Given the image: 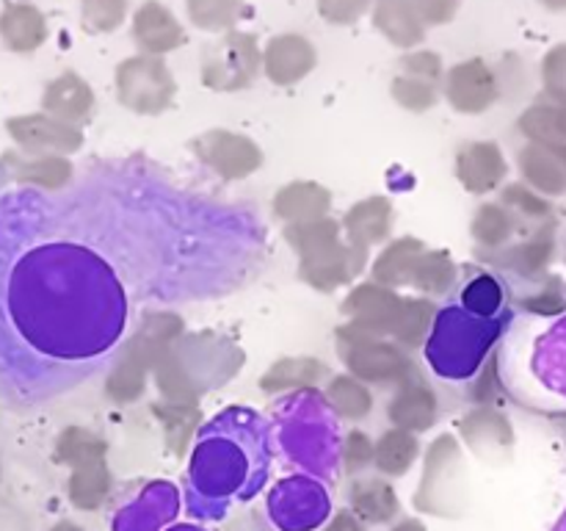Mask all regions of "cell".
Instances as JSON below:
<instances>
[{
  "label": "cell",
  "instance_id": "cell-1",
  "mask_svg": "<svg viewBox=\"0 0 566 531\" xmlns=\"http://www.w3.org/2000/svg\"><path fill=\"white\" fill-rule=\"evenodd\" d=\"M285 236L302 258V280L318 291H335L363 269L365 252L340 241V227L329 216L307 225H291Z\"/></svg>",
  "mask_w": 566,
  "mask_h": 531
},
{
  "label": "cell",
  "instance_id": "cell-2",
  "mask_svg": "<svg viewBox=\"0 0 566 531\" xmlns=\"http://www.w3.org/2000/svg\"><path fill=\"white\" fill-rule=\"evenodd\" d=\"M385 335L363 330V326L352 324L337 330V346H340L343 363L348 365L352 376L363 382H374V385H403L412 382V360L392 343L381 341Z\"/></svg>",
  "mask_w": 566,
  "mask_h": 531
},
{
  "label": "cell",
  "instance_id": "cell-3",
  "mask_svg": "<svg viewBox=\"0 0 566 531\" xmlns=\"http://www.w3.org/2000/svg\"><path fill=\"white\" fill-rule=\"evenodd\" d=\"M263 70V50L252 33L230 31L202 55V83L213 92H241Z\"/></svg>",
  "mask_w": 566,
  "mask_h": 531
},
{
  "label": "cell",
  "instance_id": "cell-4",
  "mask_svg": "<svg viewBox=\"0 0 566 531\" xmlns=\"http://www.w3.org/2000/svg\"><path fill=\"white\" fill-rule=\"evenodd\" d=\"M116 94L136 114H160L175 103L177 83L164 59L138 53L116 66Z\"/></svg>",
  "mask_w": 566,
  "mask_h": 531
},
{
  "label": "cell",
  "instance_id": "cell-5",
  "mask_svg": "<svg viewBox=\"0 0 566 531\" xmlns=\"http://www.w3.org/2000/svg\"><path fill=\"white\" fill-rule=\"evenodd\" d=\"M191 147L205 166L227 180H241L263 166V149L243 133L208 131Z\"/></svg>",
  "mask_w": 566,
  "mask_h": 531
},
{
  "label": "cell",
  "instance_id": "cell-6",
  "mask_svg": "<svg viewBox=\"0 0 566 531\" xmlns=\"http://www.w3.org/2000/svg\"><path fill=\"white\" fill-rule=\"evenodd\" d=\"M11 142L28 155H70L81 149L83 133L77 125L61 122L55 116L44 114H25V116H11L6 122Z\"/></svg>",
  "mask_w": 566,
  "mask_h": 531
},
{
  "label": "cell",
  "instance_id": "cell-7",
  "mask_svg": "<svg viewBox=\"0 0 566 531\" xmlns=\"http://www.w3.org/2000/svg\"><path fill=\"white\" fill-rule=\"evenodd\" d=\"M446 97L459 114H484L501 97V81L484 59H468L442 77Z\"/></svg>",
  "mask_w": 566,
  "mask_h": 531
},
{
  "label": "cell",
  "instance_id": "cell-8",
  "mask_svg": "<svg viewBox=\"0 0 566 531\" xmlns=\"http://www.w3.org/2000/svg\"><path fill=\"white\" fill-rule=\"evenodd\" d=\"M318 64L315 44L302 33H280L269 39L263 50V72L276 86H293L304 81Z\"/></svg>",
  "mask_w": 566,
  "mask_h": 531
},
{
  "label": "cell",
  "instance_id": "cell-9",
  "mask_svg": "<svg viewBox=\"0 0 566 531\" xmlns=\"http://www.w3.org/2000/svg\"><path fill=\"white\" fill-rule=\"evenodd\" d=\"M403 299L392 288L379 285V282H365L357 285L343 302V313L352 319V324L363 330L376 332V335H390L396 326L398 313H401Z\"/></svg>",
  "mask_w": 566,
  "mask_h": 531
},
{
  "label": "cell",
  "instance_id": "cell-10",
  "mask_svg": "<svg viewBox=\"0 0 566 531\" xmlns=\"http://www.w3.org/2000/svg\"><path fill=\"white\" fill-rule=\"evenodd\" d=\"M133 39L142 53L164 59L166 53L186 44V31L169 6L160 0H144L133 14Z\"/></svg>",
  "mask_w": 566,
  "mask_h": 531
},
{
  "label": "cell",
  "instance_id": "cell-11",
  "mask_svg": "<svg viewBox=\"0 0 566 531\" xmlns=\"http://www.w3.org/2000/svg\"><path fill=\"white\" fill-rule=\"evenodd\" d=\"M520 175L525 186L542 197L566 194V142L564 144H525L520 149Z\"/></svg>",
  "mask_w": 566,
  "mask_h": 531
},
{
  "label": "cell",
  "instance_id": "cell-12",
  "mask_svg": "<svg viewBox=\"0 0 566 531\" xmlns=\"http://www.w3.org/2000/svg\"><path fill=\"white\" fill-rule=\"evenodd\" d=\"M509 164L495 142L464 144L457 155V177L468 191L490 194L506 180Z\"/></svg>",
  "mask_w": 566,
  "mask_h": 531
},
{
  "label": "cell",
  "instance_id": "cell-13",
  "mask_svg": "<svg viewBox=\"0 0 566 531\" xmlns=\"http://www.w3.org/2000/svg\"><path fill=\"white\" fill-rule=\"evenodd\" d=\"M94 92L77 72H64L53 77L42 94V111L70 125H81L92 116Z\"/></svg>",
  "mask_w": 566,
  "mask_h": 531
},
{
  "label": "cell",
  "instance_id": "cell-14",
  "mask_svg": "<svg viewBox=\"0 0 566 531\" xmlns=\"http://www.w3.org/2000/svg\"><path fill=\"white\" fill-rule=\"evenodd\" d=\"M0 39L14 53H33L48 39V20L25 0H14L0 11Z\"/></svg>",
  "mask_w": 566,
  "mask_h": 531
},
{
  "label": "cell",
  "instance_id": "cell-15",
  "mask_svg": "<svg viewBox=\"0 0 566 531\" xmlns=\"http://www.w3.org/2000/svg\"><path fill=\"white\" fill-rule=\"evenodd\" d=\"M374 25L387 42L403 50H415L426 39V22L412 0H376Z\"/></svg>",
  "mask_w": 566,
  "mask_h": 531
},
{
  "label": "cell",
  "instance_id": "cell-16",
  "mask_svg": "<svg viewBox=\"0 0 566 531\" xmlns=\"http://www.w3.org/2000/svg\"><path fill=\"white\" fill-rule=\"evenodd\" d=\"M387 415H390L392 424L398 429L407 431H426L434 426L437 415H440V404H437L434 391L423 382H403L401 391L392 396L390 407H387Z\"/></svg>",
  "mask_w": 566,
  "mask_h": 531
},
{
  "label": "cell",
  "instance_id": "cell-17",
  "mask_svg": "<svg viewBox=\"0 0 566 531\" xmlns=\"http://www.w3.org/2000/svg\"><path fill=\"white\" fill-rule=\"evenodd\" d=\"M153 365H158V357L144 343H138L133 337L125 346V352H122L119 363L114 365V374L105 382V393L119 404L136 402L142 396L144 385H147V371Z\"/></svg>",
  "mask_w": 566,
  "mask_h": 531
},
{
  "label": "cell",
  "instance_id": "cell-18",
  "mask_svg": "<svg viewBox=\"0 0 566 531\" xmlns=\"http://www.w3.org/2000/svg\"><path fill=\"white\" fill-rule=\"evenodd\" d=\"M332 197L318 183H291L280 188L274 197V214L285 219L287 225H307L318 221L329 214Z\"/></svg>",
  "mask_w": 566,
  "mask_h": 531
},
{
  "label": "cell",
  "instance_id": "cell-19",
  "mask_svg": "<svg viewBox=\"0 0 566 531\" xmlns=\"http://www.w3.org/2000/svg\"><path fill=\"white\" fill-rule=\"evenodd\" d=\"M392 205L385 197H370L354 205L346 214V232L348 243L357 249H368L374 243H381L392 230Z\"/></svg>",
  "mask_w": 566,
  "mask_h": 531
},
{
  "label": "cell",
  "instance_id": "cell-20",
  "mask_svg": "<svg viewBox=\"0 0 566 531\" xmlns=\"http://www.w3.org/2000/svg\"><path fill=\"white\" fill-rule=\"evenodd\" d=\"M3 164L9 166L11 177L17 183L39 188H61L70 183L72 164L64 155H28V153H6Z\"/></svg>",
  "mask_w": 566,
  "mask_h": 531
},
{
  "label": "cell",
  "instance_id": "cell-21",
  "mask_svg": "<svg viewBox=\"0 0 566 531\" xmlns=\"http://www.w3.org/2000/svg\"><path fill=\"white\" fill-rule=\"evenodd\" d=\"M352 512L368 525H385L396 520L401 501H398L396 487L387 479H363L352 485Z\"/></svg>",
  "mask_w": 566,
  "mask_h": 531
},
{
  "label": "cell",
  "instance_id": "cell-22",
  "mask_svg": "<svg viewBox=\"0 0 566 531\" xmlns=\"http://www.w3.org/2000/svg\"><path fill=\"white\" fill-rule=\"evenodd\" d=\"M553 254H556V227L553 221H545L528 241L514 243L497 260L503 263V269H512L523 277H536L551 266Z\"/></svg>",
  "mask_w": 566,
  "mask_h": 531
},
{
  "label": "cell",
  "instance_id": "cell-23",
  "mask_svg": "<svg viewBox=\"0 0 566 531\" xmlns=\"http://www.w3.org/2000/svg\"><path fill=\"white\" fill-rule=\"evenodd\" d=\"M420 457V442L415 431L407 429H390L376 440L374 448V465L385 476H403L412 470V465L418 462Z\"/></svg>",
  "mask_w": 566,
  "mask_h": 531
},
{
  "label": "cell",
  "instance_id": "cell-24",
  "mask_svg": "<svg viewBox=\"0 0 566 531\" xmlns=\"http://www.w3.org/2000/svg\"><path fill=\"white\" fill-rule=\"evenodd\" d=\"M520 133L531 144H564L566 142V108L564 105L545 100L534 103L520 114Z\"/></svg>",
  "mask_w": 566,
  "mask_h": 531
},
{
  "label": "cell",
  "instance_id": "cell-25",
  "mask_svg": "<svg viewBox=\"0 0 566 531\" xmlns=\"http://www.w3.org/2000/svg\"><path fill=\"white\" fill-rule=\"evenodd\" d=\"M326 376V365L315 357H285L271 365L260 379V387L269 393L296 391V387L318 385Z\"/></svg>",
  "mask_w": 566,
  "mask_h": 531
},
{
  "label": "cell",
  "instance_id": "cell-26",
  "mask_svg": "<svg viewBox=\"0 0 566 531\" xmlns=\"http://www.w3.org/2000/svg\"><path fill=\"white\" fill-rule=\"evenodd\" d=\"M423 249V241H418V238H398V241L387 243L374 263V282L385 288L403 285Z\"/></svg>",
  "mask_w": 566,
  "mask_h": 531
},
{
  "label": "cell",
  "instance_id": "cell-27",
  "mask_svg": "<svg viewBox=\"0 0 566 531\" xmlns=\"http://www.w3.org/2000/svg\"><path fill=\"white\" fill-rule=\"evenodd\" d=\"M66 496H70L72 507L83 509V512H94V509L103 507L111 496V473L105 459L103 462H92L72 470Z\"/></svg>",
  "mask_w": 566,
  "mask_h": 531
},
{
  "label": "cell",
  "instance_id": "cell-28",
  "mask_svg": "<svg viewBox=\"0 0 566 531\" xmlns=\"http://www.w3.org/2000/svg\"><path fill=\"white\" fill-rule=\"evenodd\" d=\"M470 230H473V238L481 247L501 249L506 247L509 238L517 230V216L503 202H484L475 210Z\"/></svg>",
  "mask_w": 566,
  "mask_h": 531
},
{
  "label": "cell",
  "instance_id": "cell-29",
  "mask_svg": "<svg viewBox=\"0 0 566 531\" xmlns=\"http://www.w3.org/2000/svg\"><path fill=\"white\" fill-rule=\"evenodd\" d=\"M105 454H108V442L94 435V431L81 429V426L64 429L59 435V442H55V457H59V462L70 465L72 470L83 468V465L103 462Z\"/></svg>",
  "mask_w": 566,
  "mask_h": 531
},
{
  "label": "cell",
  "instance_id": "cell-30",
  "mask_svg": "<svg viewBox=\"0 0 566 531\" xmlns=\"http://www.w3.org/2000/svg\"><path fill=\"white\" fill-rule=\"evenodd\" d=\"M186 9L199 31L230 33L243 17L247 0H186Z\"/></svg>",
  "mask_w": 566,
  "mask_h": 531
},
{
  "label": "cell",
  "instance_id": "cell-31",
  "mask_svg": "<svg viewBox=\"0 0 566 531\" xmlns=\"http://www.w3.org/2000/svg\"><path fill=\"white\" fill-rule=\"evenodd\" d=\"M326 402L332 404V409L337 415L352 420L365 418L374 409V398H370V391L363 385V379L348 374L335 376L329 382V387H326Z\"/></svg>",
  "mask_w": 566,
  "mask_h": 531
},
{
  "label": "cell",
  "instance_id": "cell-32",
  "mask_svg": "<svg viewBox=\"0 0 566 531\" xmlns=\"http://www.w3.org/2000/svg\"><path fill=\"white\" fill-rule=\"evenodd\" d=\"M457 280V266L446 252H429L423 249L418 260H415L412 271H409V285H415L423 293H446Z\"/></svg>",
  "mask_w": 566,
  "mask_h": 531
},
{
  "label": "cell",
  "instance_id": "cell-33",
  "mask_svg": "<svg viewBox=\"0 0 566 531\" xmlns=\"http://www.w3.org/2000/svg\"><path fill=\"white\" fill-rule=\"evenodd\" d=\"M434 304L429 299H403L401 313H398L396 326H392L390 335L396 337L401 346L415 348L426 341L429 335V326L434 321Z\"/></svg>",
  "mask_w": 566,
  "mask_h": 531
},
{
  "label": "cell",
  "instance_id": "cell-34",
  "mask_svg": "<svg viewBox=\"0 0 566 531\" xmlns=\"http://www.w3.org/2000/svg\"><path fill=\"white\" fill-rule=\"evenodd\" d=\"M462 435L468 437V442L473 448H503L512 446V426L506 424V418L492 409H479V413L468 415L462 424Z\"/></svg>",
  "mask_w": 566,
  "mask_h": 531
},
{
  "label": "cell",
  "instance_id": "cell-35",
  "mask_svg": "<svg viewBox=\"0 0 566 531\" xmlns=\"http://www.w3.org/2000/svg\"><path fill=\"white\" fill-rule=\"evenodd\" d=\"M155 413L160 415L166 429V440H169V448L182 457L188 451V442H191L193 429H197V409H193L191 402H171L158 404Z\"/></svg>",
  "mask_w": 566,
  "mask_h": 531
},
{
  "label": "cell",
  "instance_id": "cell-36",
  "mask_svg": "<svg viewBox=\"0 0 566 531\" xmlns=\"http://www.w3.org/2000/svg\"><path fill=\"white\" fill-rule=\"evenodd\" d=\"M390 92H392V100H396L401 108L415 111V114H423V111L434 108V105L440 103V86L418 81V77H409V75L392 77Z\"/></svg>",
  "mask_w": 566,
  "mask_h": 531
},
{
  "label": "cell",
  "instance_id": "cell-37",
  "mask_svg": "<svg viewBox=\"0 0 566 531\" xmlns=\"http://www.w3.org/2000/svg\"><path fill=\"white\" fill-rule=\"evenodd\" d=\"M83 28L92 33H111L127 20V0H81Z\"/></svg>",
  "mask_w": 566,
  "mask_h": 531
},
{
  "label": "cell",
  "instance_id": "cell-38",
  "mask_svg": "<svg viewBox=\"0 0 566 531\" xmlns=\"http://www.w3.org/2000/svg\"><path fill=\"white\" fill-rule=\"evenodd\" d=\"M503 205H506L517 219L520 216H528V219L547 221L553 214L551 199H545L539 191L525 186V183H512V186L503 188Z\"/></svg>",
  "mask_w": 566,
  "mask_h": 531
},
{
  "label": "cell",
  "instance_id": "cell-39",
  "mask_svg": "<svg viewBox=\"0 0 566 531\" xmlns=\"http://www.w3.org/2000/svg\"><path fill=\"white\" fill-rule=\"evenodd\" d=\"M542 86L553 103L566 108V42L547 50V55L542 59Z\"/></svg>",
  "mask_w": 566,
  "mask_h": 531
},
{
  "label": "cell",
  "instance_id": "cell-40",
  "mask_svg": "<svg viewBox=\"0 0 566 531\" xmlns=\"http://www.w3.org/2000/svg\"><path fill=\"white\" fill-rule=\"evenodd\" d=\"M398 66H401V75L418 77V81L434 83V86L442 83V59L431 50H409Z\"/></svg>",
  "mask_w": 566,
  "mask_h": 531
},
{
  "label": "cell",
  "instance_id": "cell-41",
  "mask_svg": "<svg viewBox=\"0 0 566 531\" xmlns=\"http://www.w3.org/2000/svg\"><path fill=\"white\" fill-rule=\"evenodd\" d=\"M376 0H318V14L332 25H354L363 20Z\"/></svg>",
  "mask_w": 566,
  "mask_h": 531
},
{
  "label": "cell",
  "instance_id": "cell-42",
  "mask_svg": "<svg viewBox=\"0 0 566 531\" xmlns=\"http://www.w3.org/2000/svg\"><path fill=\"white\" fill-rule=\"evenodd\" d=\"M462 299L470 313L492 315L497 310V304H501V291H497V282L492 277H479V280H473L464 288Z\"/></svg>",
  "mask_w": 566,
  "mask_h": 531
},
{
  "label": "cell",
  "instance_id": "cell-43",
  "mask_svg": "<svg viewBox=\"0 0 566 531\" xmlns=\"http://www.w3.org/2000/svg\"><path fill=\"white\" fill-rule=\"evenodd\" d=\"M374 448L376 442L370 440L365 431L354 429L348 431L346 442H343V465H346V473H363L365 468L374 465Z\"/></svg>",
  "mask_w": 566,
  "mask_h": 531
},
{
  "label": "cell",
  "instance_id": "cell-44",
  "mask_svg": "<svg viewBox=\"0 0 566 531\" xmlns=\"http://www.w3.org/2000/svg\"><path fill=\"white\" fill-rule=\"evenodd\" d=\"M415 9H418L420 20L429 25H448V22L457 17L459 0H412Z\"/></svg>",
  "mask_w": 566,
  "mask_h": 531
},
{
  "label": "cell",
  "instance_id": "cell-45",
  "mask_svg": "<svg viewBox=\"0 0 566 531\" xmlns=\"http://www.w3.org/2000/svg\"><path fill=\"white\" fill-rule=\"evenodd\" d=\"M525 308H531L534 313H558V310L564 308V296L558 291L545 288V291L536 293V296L525 299Z\"/></svg>",
  "mask_w": 566,
  "mask_h": 531
},
{
  "label": "cell",
  "instance_id": "cell-46",
  "mask_svg": "<svg viewBox=\"0 0 566 531\" xmlns=\"http://www.w3.org/2000/svg\"><path fill=\"white\" fill-rule=\"evenodd\" d=\"M324 531H365V523L352 512V509H340V512L326 523Z\"/></svg>",
  "mask_w": 566,
  "mask_h": 531
},
{
  "label": "cell",
  "instance_id": "cell-47",
  "mask_svg": "<svg viewBox=\"0 0 566 531\" xmlns=\"http://www.w3.org/2000/svg\"><path fill=\"white\" fill-rule=\"evenodd\" d=\"M392 531H429L420 520H401V523L392 525Z\"/></svg>",
  "mask_w": 566,
  "mask_h": 531
},
{
  "label": "cell",
  "instance_id": "cell-48",
  "mask_svg": "<svg viewBox=\"0 0 566 531\" xmlns=\"http://www.w3.org/2000/svg\"><path fill=\"white\" fill-rule=\"evenodd\" d=\"M50 531H83V529L77 523H72V520H61V523H55Z\"/></svg>",
  "mask_w": 566,
  "mask_h": 531
},
{
  "label": "cell",
  "instance_id": "cell-49",
  "mask_svg": "<svg viewBox=\"0 0 566 531\" xmlns=\"http://www.w3.org/2000/svg\"><path fill=\"white\" fill-rule=\"evenodd\" d=\"M539 3L551 11H566V0H539Z\"/></svg>",
  "mask_w": 566,
  "mask_h": 531
},
{
  "label": "cell",
  "instance_id": "cell-50",
  "mask_svg": "<svg viewBox=\"0 0 566 531\" xmlns=\"http://www.w3.org/2000/svg\"><path fill=\"white\" fill-rule=\"evenodd\" d=\"M25 3H28V0H25Z\"/></svg>",
  "mask_w": 566,
  "mask_h": 531
}]
</instances>
